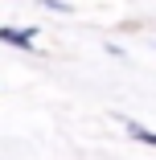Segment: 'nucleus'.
<instances>
[{"mask_svg":"<svg viewBox=\"0 0 156 160\" xmlns=\"http://www.w3.org/2000/svg\"><path fill=\"white\" fill-rule=\"evenodd\" d=\"M0 41H4V45H21V49H33L37 29H13V25H0Z\"/></svg>","mask_w":156,"mask_h":160,"instance_id":"nucleus-1","label":"nucleus"},{"mask_svg":"<svg viewBox=\"0 0 156 160\" xmlns=\"http://www.w3.org/2000/svg\"><path fill=\"white\" fill-rule=\"evenodd\" d=\"M128 132H132L136 140H144V144H156V132H144L140 123H128Z\"/></svg>","mask_w":156,"mask_h":160,"instance_id":"nucleus-2","label":"nucleus"}]
</instances>
